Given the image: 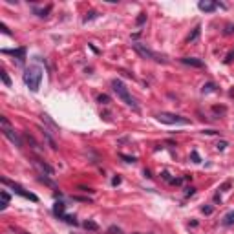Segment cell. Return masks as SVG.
I'll list each match as a JSON object with an SVG mask.
<instances>
[{
  "mask_svg": "<svg viewBox=\"0 0 234 234\" xmlns=\"http://www.w3.org/2000/svg\"><path fill=\"white\" fill-rule=\"evenodd\" d=\"M170 183H172V185H181L183 179H181V178H174V179H170Z\"/></svg>",
  "mask_w": 234,
  "mask_h": 234,
  "instance_id": "32",
  "label": "cell"
},
{
  "mask_svg": "<svg viewBox=\"0 0 234 234\" xmlns=\"http://www.w3.org/2000/svg\"><path fill=\"white\" fill-rule=\"evenodd\" d=\"M2 183H4V185H8V187H11V190L15 192V194H19V196H22V198H26V199H31V201H39V198H37L33 192H28L26 189H22L19 183L9 181L8 178H2Z\"/></svg>",
  "mask_w": 234,
  "mask_h": 234,
  "instance_id": "5",
  "label": "cell"
},
{
  "mask_svg": "<svg viewBox=\"0 0 234 234\" xmlns=\"http://www.w3.org/2000/svg\"><path fill=\"white\" fill-rule=\"evenodd\" d=\"M108 232H110V234H123V231H121V229H117V227H114V225H112V227L108 229Z\"/></svg>",
  "mask_w": 234,
  "mask_h": 234,
  "instance_id": "26",
  "label": "cell"
},
{
  "mask_svg": "<svg viewBox=\"0 0 234 234\" xmlns=\"http://www.w3.org/2000/svg\"><path fill=\"white\" fill-rule=\"evenodd\" d=\"M22 234H28V232H22Z\"/></svg>",
  "mask_w": 234,
  "mask_h": 234,
  "instance_id": "40",
  "label": "cell"
},
{
  "mask_svg": "<svg viewBox=\"0 0 234 234\" xmlns=\"http://www.w3.org/2000/svg\"><path fill=\"white\" fill-rule=\"evenodd\" d=\"M40 81H42V72H40V68L29 66V68L24 72V82H26V86H28L31 92H37V90L40 88Z\"/></svg>",
  "mask_w": 234,
  "mask_h": 234,
  "instance_id": "1",
  "label": "cell"
},
{
  "mask_svg": "<svg viewBox=\"0 0 234 234\" xmlns=\"http://www.w3.org/2000/svg\"><path fill=\"white\" fill-rule=\"evenodd\" d=\"M2 51L13 55V57H17L19 61H24V59H26V48H19V50H2Z\"/></svg>",
  "mask_w": 234,
  "mask_h": 234,
  "instance_id": "9",
  "label": "cell"
},
{
  "mask_svg": "<svg viewBox=\"0 0 234 234\" xmlns=\"http://www.w3.org/2000/svg\"><path fill=\"white\" fill-rule=\"evenodd\" d=\"M42 136H44V139L48 141V145L51 146V150H57V143H55V141H53V137L50 136V132H48L46 128H42Z\"/></svg>",
  "mask_w": 234,
  "mask_h": 234,
  "instance_id": "13",
  "label": "cell"
},
{
  "mask_svg": "<svg viewBox=\"0 0 234 234\" xmlns=\"http://www.w3.org/2000/svg\"><path fill=\"white\" fill-rule=\"evenodd\" d=\"M66 223H70V225H79V221H77V218L75 216H68V214H64V218H62Z\"/></svg>",
  "mask_w": 234,
  "mask_h": 234,
  "instance_id": "17",
  "label": "cell"
},
{
  "mask_svg": "<svg viewBox=\"0 0 234 234\" xmlns=\"http://www.w3.org/2000/svg\"><path fill=\"white\" fill-rule=\"evenodd\" d=\"M232 59H234V53H229V55H227V59H225V64L232 62Z\"/></svg>",
  "mask_w": 234,
  "mask_h": 234,
  "instance_id": "34",
  "label": "cell"
},
{
  "mask_svg": "<svg viewBox=\"0 0 234 234\" xmlns=\"http://www.w3.org/2000/svg\"><path fill=\"white\" fill-rule=\"evenodd\" d=\"M156 117H157L159 123H165V125H189V123H190V119L176 115V114H168V112H161V114H157Z\"/></svg>",
  "mask_w": 234,
  "mask_h": 234,
  "instance_id": "4",
  "label": "cell"
},
{
  "mask_svg": "<svg viewBox=\"0 0 234 234\" xmlns=\"http://www.w3.org/2000/svg\"><path fill=\"white\" fill-rule=\"evenodd\" d=\"M97 101H99L101 104H108V103H110V97H108L106 93H101V95L97 97Z\"/></svg>",
  "mask_w": 234,
  "mask_h": 234,
  "instance_id": "20",
  "label": "cell"
},
{
  "mask_svg": "<svg viewBox=\"0 0 234 234\" xmlns=\"http://www.w3.org/2000/svg\"><path fill=\"white\" fill-rule=\"evenodd\" d=\"M72 198H73V199H77V201H84V203H90V201H92L90 198H81V196H72Z\"/></svg>",
  "mask_w": 234,
  "mask_h": 234,
  "instance_id": "27",
  "label": "cell"
},
{
  "mask_svg": "<svg viewBox=\"0 0 234 234\" xmlns=\"http://www.w3.org/2000/svg\"><path fill=\"white\" fill-rule=\"evenodd\" d=\"M227 189H231V183H229V181H227V183H223V185H221V190H227Z\"/></svg>",
  "mask_w": 234,
  "mask_h": 234,
  "instance_id": "38",
  "label": "cell"
},
{
  "mask_svg": "<svg viewBox=\"0 0 234 234\" xmlns=\"http://www.w3.org/2000/svg\"><path fill=\"white\" fill-rule=\"evenodd\" d=\"M199 35H201V26H196L192 33L189 35V39H187V42H196L198 39H199Z\"/></svg>",
  "mask_w": 234,
  "mask_h": 234,
  "instance_id": "11",
  "label": "cell"
},
{
  "mask_svg": "<svg viewBox=\"0 0 234 234\" xmlns=\"http://www.w3.org/2000/svg\"><path fill=\"white\" fill-rule=\"evenodd\" d=\"M134 50H136V51H137V53L143 57V59H152V61L161 62V64H167V62H168L165 55H159V53H156V51H152L150 48H146L145 44H141V42H136V44H134Z\"/></svg>",
  "mask_w": 234,
  "mask_h": 234,
  "instance_id": "3",
  "label": "cell"
},
{
  "mask_svg": "<svg viewBox=\"0 0 234 234\" xmlns=\"http://www.w3.org/2000/svg\"><path fill=\"white\" fill-rule=\"evenodd\" d=\"M232 33H234V24H225L223 35H232Z\"/></svg>",
  "mask_w": 234,
  "mask_h": 234,
  "instance_id": "22",
  "label": "cell"
},
{
  "mask_svg": "<svg viewBox=\"0 0 234 234\" xmlns=\"http://www.w3.org/2000/svg\"><path fill=\"white\" fill-rule=\"evenodd\" d=\"M50 11H51V6H48L46 9H40V11H37V15H39V17H48L46 13H50Z\"/></svg>",
  "mask_w": 234,
  "mask_h": 234,
  "instance_id": "23",
  "label": "cell"
},
{
  "mask_svg": "<svg viewBox=\"0 0 234 234\" xmlns=\"http://www.w3.org/2000/svg\"><path fill=\"white\" fill-rule=\"evenodd\" d=\"M121 159H125L126 163H136V157H130V156H125V154H119Z\"/></svg>",
  "mask_w": 234,
  "mask_h": 234,
  "instance_id": "24",
  "label": "cell"
},
{
  "mask_svg": "<svg viewBox=\"0 0 234 234\" xmlns=\"http://www.w3.org/2000/svg\"><path fill=\"white\" fill-rule=\"evenodd\" d=\"M2 31L6 33V35H11V31L8 29V26H6V24H2Z\"/></svg>",
  "mask_w": 234,
  "mask_h": 234,
  "instance_id": "37",
  "label": "cell"
},
{
  "mask_svg": "<svg viewBox=\"0 0 234 234\" xmlns=\"http://www.w3.org/2000/svg\"><path fill=\"white\" fill-rule=\"evenodd\" d=\"M0 77H2V81H4V84H6V86H11V79L8 77V73H6L4 70L0 72Z\"/></svg>",
  "mask_w": 234,
  "mask_h": 234,
  "instance_id": "21",
  "label": "cell"
},
{
  "mask_svg": "<svg viewBox=\"0 0 234 234\" xmlns=\"http://www.w3.org/2000/svg\"><path fill=\"white\" fill-rule=\"evenodd\" d=\"M2 134H4L6 137L9 139L11 143H15V145H17L19 148H20V146H22V141H20V137H19V136L15 134V130H11L9 126H2Z\"/></svg>",
  "mask_w": 234,
  "mask_h": 234,
  "instance_id": "6",
  "label": "cell"
},
{
  "mask_svg": "<svg viewBox=\"0 0 234 234\" xmlns=\"http://www.w3.org/2000/svg\"><path fill=\"white\" fill-rule=\"evenodd\" d=\"M37 165H39V167H40V168H42L44 172H46V174H53V168H51V167H50V165H48V163H44L42 159H37Z\"/></svg>",
  "mask_w": 234,
  "mask_h": 234,
  "instance_id": "14",
  "label": "cell"
},
{
  "mask_svg": "<svg viewBox=\"0 0 234 234\" xmlns=\"http://www.w3.org/2000/svg\"><path fill=\"white\" fill-rule=\"evenodd\" d=\"M201 210H203L205 214H212L214 209H212V207H201Z\"/></svg>",
  "mask_w": 234,
  "mask_h": 234,
  "instance_id": "33",
  "label": "cell"
},
{
  "mask_svg": "<svg viewBox=\"0 0 234 234\" xmlns=\"http://www.w3.org/2000/svg\"><path fill=\"white\" fill-rule=\"evenodd\" d=\"M0 196H2V201H8V203H9V194H8L6 190L0 192Z\"/></svg>",
  "mask_w": 234,
  "mask_h": 234,
  "instance_id": "28",
  "label": "cell"
},
{
  "mask_svg": "<svg viewBox=\"0 0 234 234\" xmlns=\"http://www.w3.org/2000/svg\"><path fill=\"white\" fill-rule=\"evenodd\" d=\"M82 227H84L86 231H99V225H97L95 221H92V220L84 221V223H82Z\"/></svg>",
  "mask_w": 234,
  "mask_h": 234,
  "instance_id": "15",
  "label": "cell"
},
{
  "mask_svg": "<svg viewBox=\"0 0 234 234\" xmlns=\"http://www.w3.org/2000/svg\"><path fill=\"white\" fill-rule=\"evenodd\" d=\"M64 210H66V205L62 201H57L53 205V214L55 216H59V218H64Z\"/></svg>",
  "mask_w": 234,
  "mask_h": 234,
  "instance_id": "10",
  "label": "cell"
},
{
  "mask_svg": "<svg viewBox=\"0 0 234 234\" xmlns=\"http://www.w3.org/2000/svg\"><path fill=\"white\" fill-rule=\"evenodd\" d=\"M192 159L196 161V163H199V156H198V152H192Z\"/></svg>",
  "mask_w": 234,
  "mask_h": 234,
  "instance_id": "36",
  "label": "cell"
},
{
  "mask_svg": "<svg viewBox=\"0 0 234 234\" xmlns=\"http://www.w3.org/2000/svg\"><path fill=\"white\" fill-rule=\"evenodd\" d=\"M221 225H225V227H231V225H234V210H231V212L225 214L223 220H221Z\"/></svg>",
  "mask_w": 234,
  "mask_h": 234,
  "instance_id": "12",
  "label": "cell"
},
{
  "mask_svg": "<svg viewBox=\"0 0 234 234\" xmlns=\"http://www.w3.org/2000/svg\"><path fill=\"white\" fill-rule=\"evenodd\" d=\"M198 8L201 11H205V13H212V11H216V2H209V0H201L199 4H198Z\"/></svg>",
  "mask_w": 234,
  "mask_h": 234,
  "instance_id": "7",
  "label": "cell"
},
{
  "mask_svg": "<svg viewBox=\"0 0 234 234\" xmlns=\"http://www.w3.org/2000/svg\"><path fill=\"white\" fill-rule=\"evenodd\" d=\"M214 90H216V84H214V82H207V84H203V88H201L203 93H210Z\"/></svg>",
  "mask_w": 234,
  "mask_h": 234,
  "instance_id": "16",
  "label": "cell"
},
{
  "mask_svg": "<svg viewBox=\"0 0 234 234\" xmlns=\"http://www.w3.org/2000/svg\"><path fill=\"white\" fill-rule=\"evenodd\" d=\"M81 190H82V192H90V194L93 192V190H92V189H86V187H81Z\"/></svg>",
  "mask_w": 234,
  "mask_h": 234,
  "instance_id": "39",
  "label": "cell"
},
{
  "mask_svg": "<svg viewBox=\"0 0 234 234\" xmlns=\"http://www.w3.org/2000/svg\"><path fill=\"white\" fill-rule=\"evenodd\" d=\"M181 62L187 64V66H194V68H203V61L196 59V57H183Z\"/></svg>",
  "mask_w": 234,
  "mask_h": 234,
  "instance_id": "8",
  "label": "cell"
},
{
  "mask_svg": "<svg viewBox=\"0 0 234 234\" xmlns=\"http://www.w3.org/2000/svg\"><path fill=\"white\" fill-rule=\"evenodd\" d=\"M145 22H146V13H139V17L136 19V24H137V26H143Z\"/></svg>",
  "mask_w": 234,
  "mask_h": 234,
  "instance_id": "19",
  "label": "cell"
},
{
  "mask_svg": "<svg viewBox=\"0 0 234 234\" xmlns=\"http://www.w3.org/2000/svg\"><path fill=\"white\" fill-rule=\"evenodd\" d=\"M99 15H97V11H88L86 13V17H84V22H90V20H93V19H97Z\"/></svg>",
  "mask_w": 234,
  "mask_h": 234,
  "instance_id": "18",
  "label": "cell"
},
{
  "mask_svg": "<svg viewBox=\"0 0 234 234\" xmlns=\"http://www.w3.org/2000/svg\"><path fill=\"white\" fill-rule=\"evenodd\" d=\"M194 194H196V189H187V192H185L187 198H190V196H194Z\"/></svg>",
  "mask_w": 234,
  "mask_h": 234,
  "instance_id": "31",
  "label": "cell"
},
{
  "mask_svg": "<svg viewBox=\"0 0 234 234\" xmlns=\"http://www.w3.org/2000/svg\"><path fill=\"white\" fill-rule=\"evenodd\" d=\"M216 148H218V150H225V148H227V141H221V143H218V145H216Z\"/></svg>",
  "mask_w": 234,
  "mask_h": 234,
  "instance_id": "29",
  "label": "cell"
},
{
  "mask_svg": "<svg viewBox=\"0 0 234 234\" xmlns=\"http://www.w3.org/2000/svg\"><path fill=\"white\" fill-rule=\"evenodd\" d=\"M42 121H46L48 125H51V126H53V128H59V126H57V125H55V123H53V121L50 119V115H46V114H44V115H42Z\"/></svg>",
  "mask_w": 234,
  "mask_h": 234,
  "instance_id": "25",
  "label": "cell"
},
{
  "mask_svg": "<svg viewBox=\"0 0 234 234\" xmlns=\"http://www.w3.org/2000/svg\"><path fill=\"white\" fill-rule=\"evenodd\" d=\"M119 183H121V178H119V176H115V178H114V179H112V185H114V187H115V185H119Z\"/></svg>",
  "mask_w": 234,
  "mask_h": 234,
  "instance_id": "35",
  "label": "cell"
},
{
  "mask_svg": "<svg viewBox=\"0 0 234 234\" xmlns=\"http://www.w3.org/2000/svg\"><path fill=\"white\" fill-rule=\"evenodd\" d=\"M203 134H207V136H218L220 132L218 130H203Z\"/></svg>",
  "mask_w": 234,
  "mask_h": 234,
  "instance_id": "30",
  "label": "cell"
},
{
  "mask_svg": "<svg viewBox=\"0 0 234 234\" xmlns=\"http://www.w3.org/2000/svg\"><path fill=\"white\" fill-rule=\"evenodd\" d=\"M112 88H114V92L117 93V97H119L125 104H128V106H132V108H136V110H137L136 101L132 99V95H130V92H128V88L125 86V82H123V81L114 79V81H112Z\"/></svg>",
  "mask_w": 234,
  "mask_h": 234,
  "instance_id": "2",
  "label": "cell"
}]
</instances>
